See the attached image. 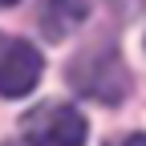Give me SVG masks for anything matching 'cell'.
I'll return each mask as SVG.
<instances>
[{
  "label": "cell",
  "mask_w": 146,
  "mask_h": 146,
  "mask_svg": "<svg viewBox=\"0 0 146 146\" xmlns=\"http://www.w3.org/2000/svg\"><path fill=\"white\" fill-rule=\"evenodd\" d=\"M65 77H69V85L77 89V94L94 98L102 106L126 102V94H130V85H134L130 81V69H126V61L118 57L114 45H94V49L77 53V57L69 61Z\"/></svg>",
  "instance_id": "cell-1"
},
{
  "label": "cell",
  "mask_w": 146,
  "mask_h": 146,
  "mask_svg": "<svg viewBox=\"0 0 146 146\" xmlns=\"http://www.w3.org/2000/svg\"><path fill=\"white\" fill-rule=\"evenodd\" d=\"M41 73H45V61L36 53V45L0 33V98L33 94L36 81H41Z\"/></svg>",
  "instance_id": "cell-3"
},
{
  "label": "cell",
  "mask_w": 146,
  "mask_h": 146,
  "mask_svg": "<svg viewBox=\"0 0 146 146\" xmlns=\"http://www.w3.org/2000/svg\"><path fill=\"white\" fill-rule=\"evenodd\" d=\"M89 8H85V0H41V29L49 41H57V36H65L73 25L81 21Z\"/></svg>",
  "instance_id": "cell-4"
},
{
  "label": "cell",
  "mask_w": 146,
  "mask_h": 146,
  "mask_svg": "<svg viewBox=\"0 0 146 146\" xmlns=\"http://www.w3.org/2000/svg\"><path fill=\"white\" fill-rule=\"evenodd\" d=\"M0 146H33V142H0Z\"/></svg>",
  "instance_id": "cell-6"
},
{
  "label": "cell",
  "mask_w": 146,
  "mask_h": 146,
  "mask_svg": "<svg viewBox=\"0 0 146 146\" xmlns=\"http://www.w3.org/2000/svg\"><path fill=\"white\" fill-rule=\"evenodd\" d=\"M12 4H16V0H0V8H12Z\"/></svg>",
  "instance_id": "cell-7"
},
{
  "label": "cell",
  "mask_w": 146,
  "mask_h": 146,
  "mask_svg": "<svg viewBox=\"0 0 146 146\" xmlns=\"http://www.w3.org/2000/svg\"><path fill=\"white\" fill-rule=\"evenodd\" d=\"M110 146H146V134H126V138L110 142Z\"/></svg>",
  "instance_id": "cell-5"
},
{
  "label": "cell",
  "mask_w": 146,
  "mask_h": 146,
  "mask_svg": "<svg viewBox=\"0 0 146 146\" xmlns=\"http://www.w3.org/2000/svg\"><path fill=\"white\" fill-rule=\"evenodd\" d=\"M25 142L33 146H85L89 126L81 118V110H73L69 102H41L21 118Z\"/></svg>",
  "instance_id": "cell-2"
}]
</instances>
